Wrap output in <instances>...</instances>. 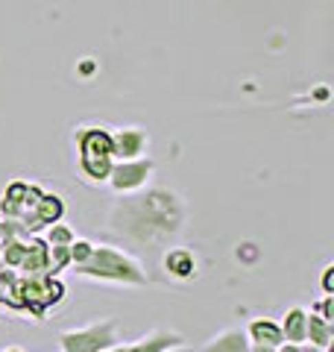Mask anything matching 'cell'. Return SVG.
<instances>
[{
  "mask_svg": "<svg viewBox=\"0 0 334 352\" xmlns=\"http://www.w3.org/2000/svg\"><path fill=\"white\" fill-rule=\"evenodd\" d=\"M120 340L118 323L106 317V320H94L80 329H65L59 335L62 352H103L109 346H115Z\"/></svg>",
  "mask_w": 334,
  "mask_h": 352,
  "instance_id": "5",
  "label": "cell"
},
{
  "mask_svg": "<svg viewBox=\"0 0 334 352\" xmlns=\"http://www.w3.org/2000/svg\"><path fill=\"white\" fill-rule=\"evenodd\" d=\"M305 323H308V311L299 305L285 314V320L278 326H282V335L287 344H305Z\"/></svg>",
  "mask_w": 334,
  "mask_h": 352,
  "instance_id": "14",
  "label": "cell"
},
{
  "mask_svg": "<svg viewBox=\"0 0 334 352\" xmlns=\"http://www.w3.org/2000/svg\"><path fill=\"white\" fill-rule=\"evenodd\" d=\"M111 159L115 162H129V159H144L150 150V135L141 126H124V129H111Z\"/></svg>",
  "mask_w": 334,
  "mask_h": 352,
  "instance_id": "8",
  "label": "cell"
},
{
  "mask_svg": "<svg viewBox=\"0 0 334 352\" xmlns=\"http://www.w3.org/2000/svg\"><path fill=\"white\" fill-rule=\"evenodd\" d=\"M314 311L320 314V317H326L329 323H334V294H326L322 300L314 305Z\"/></svg>",
  "mask_w": 334,
  "mask_h": 352,
  "instance_id": "17",
  "label": "cell"
},
{
  "mask_svg": "<svg viewBox=\"0 0 334 352\" xmlns=\"http://www.w3.org/2000/svg\"><path fill=\"white\" fill-rule=\"evenodd\" d=\"M103 352H124V344H115V346H109V349H103Z\"/></svg>",
  "mask_w": 334,
  "mask_h": 352,
  "instance_id": "24",
  "label": "cell"
},
{
  "mask_svg": "<svg viewBox=\"0 0 334 352\" xmlns=\"http://www.w3.org/2000/svg\"><path fill=\"white\" fill-rule=\"evenodd\" d=\"M3 352H21V349H3Z\"/></svg>",
  "mask_w": 334,
  "mask_h": 352,
  "instance_id": "25",
  "label": "cell"
},
{
  "mask_svg": "<svg viewBox=\"0 0 334 352\" xmlns=\"http://www.w3.org/2000/svg\"><path fill=\"white\" fill-rule=\"evenodd\" d=\"M76 276L85 279H97V282H111V285H129V288H138V285H147V270H144L141 258H135L132 252H126L124 247H109V244H94L91 256L82 264L71 267Z\"/></svg>",
  "mask_w": 334,
  "mask_h": 352,
  "instance_id": "2",
  "label": "cell"
},
{
  "mask_svg": "<svg viewBox=\"0 0 334 352\" xmlns=\"http://www.w3.org/2000/svg\"><path fill=\"white\" fill-rule=\"evenodd\" d=\"M188 206L170 188H144L124 194L109 212V229L126 244L164 247L176 241L185 229Z\"/></svg>",
  "mask_w": 334,
  "mask_h": 352,
  "instance_id": "1",
  "label": "cell"
},
{
  "mask_svg": "<svg viewBox=\"0 0 334 352\" xmlns=\"http://www.w3.org/2000/svg\"><path fill=\"white\" fill-rule=\"evenodd\" d=\"M74 238H76V235H74L71 226H65V223H50L44 244H47V247H71Z\"/></svg>",
  "mask_w": 334,
  "mask_h": 352,
  "instance_id": "15",
  "label": "cell"
},
{
  "mask_svg": "<svg viewBox=\"0 0 334 352\" xmlns=\"http://www.w3.org/2000/svg\"><path fill=\"white\" fill-rule=\"evenodd\" d=\"M15 232H21V229H15L12 223H6V220H0V247H3Z\"/></svg>",
  "mask_w": 334,
  "mask_h": 352,
  "instance_id": "18",
  "label": "cell"
},
{
  "mask_svg": "<svg viewBox=\"0 0 334 352\" xmlns=\"http://www.w3.org/2000/svg\"><path fill=\"white\" fill-rule=\"evenodd\" d=\"M91 250H94L91 241H85V238H74V244L68 247V252H71V267H76V264H82L88 256H91Z\"/></svg>",
  "mask_w": 334,
  "mask_h": 352,
  "instance_id": "16",
  "label": "cell"
},
{
  "mask_svg": "<svg viewBox=\"0 0 334 352\" xmlns=\"http://www.w3.org/2000/svg\"><path fill=\"white\" fill-rule=\"evenodd\" d=\"M182 335L173 332V329H153L150 335L138 338L135 344H124V352H164L170 346H179L182 344Z\"/></svg>",
  "mask_w": 334,
  "mask_h": 352,
  "instance_id": "10",
  "label": "cell"
},
{
  "mask_svg": "<svg viewBox=\"0 0 334 352\" xmlns=\"http://www.w3.org/2000/svg\"><path fill=\"white\" fill-rule=\"evenodd\" d=\"M203 352H252V344L243 329H223L208 340Z\"/></svg>",
  "mask_w": 334,
  "mask_h": 352,
  "instance_id": "12",
  "label": "cell"
},
{
  "mask_svg": "<svg viewBox=\"0 0 334 352\" xmlns=\"http://www.w3.org/2000/svg\"><path fill=\"white\" fill-rule=\"evenodd\" d=\"M18 296H21V311H32L41 317L50 305H56L65 296V285L50 276V273H18Z\"/></svg>",
  "mask_w": 334,
  "mask_h": 352,
  "instance_id": "4",
  "label": "cell"
},
{
  "mask_svg": "<svg viewBox=\"0 0 334 352\" xmlns=\"http://www.w3.org/2000/svg\"><path fill=\"white\" fill-rule=\"evenodd\" d=\"M164 352H194V349H188L185 344H179V346H170V349H164Z\"/></svg>",
  "mask_w": 334,
  "mask_h": 352,
  "instance_id": "23",
  "label": "cell"
},
{
  "mask_svg": "<svg viewBox=\"0 0 334 352\" xmlns=\"http://www.w3.org/2000/svg\"><path fill=\"white\" fill-rule=\"evenodd\" d=\"M153 170H155V164H153L150 156L129 159V162H111V170H109L106 182L118 194H135V191H144L150 185Z\"/></svg>",
  "mask_w": 334,
  "mask_h": 352,
  "instance_id": "6",
  "label": "cell"
},
{
  "mask_svg": "<svg viewBox=\"0 0 334 352\" xmlns=\"http://www.w3.org/2000/svg\"><path fill=\"white\" fill-rule=\"evenodd\" d=\"M278 352H302V344H287L285 340V344L278 346Z\"/></svg>",
  "mask_w": 334,
  "mask_h": 352,
  "instance_id": "20",
  "label": "cell"
},
{
  "mask_svg": "<svg viewBox=\"0 0 334 352\" xmlns=\"http://www.w3.org/2000/svg\"><path fill=\"white\" fill-rule=\"evenodd\" d=\"M162 264H164V270L170 279L188 282V279L197 276V256H194V250H188V247H170L164 252Z\"/></svg>",
  "mask_w": 334,
  "mask_h": 352,
  "instance_id": "9",
  "label": "cell"
},
{
  "mask_svg": "<svg viewBox=\"0 0 334 352\" xmlns=\"http://www.w3.org/2000/svg\"><path fill=\"white\" fill-rule=\"evenodd\" d=\"M322 291H326V294H334V264H329L326 273H322Z\"/></svg>",
  "mask_w": 334,
  "mask_h": 352,
  "instance_id": "19",
  "label": "cell"
},
{
  "mask_svg": "<svg viewBox=\"0 0 334 352\" xmlns=\"http://www.w3.org/2000/svg\"><path fill=\"white\" fill-rule=\"evenodd\" d=\"M44 191L38 188V185H30V182H12L9 188L3 191V197H0V212H3V220L6 223H21L30 212H32V206L38 203V197Z\"/></svg>",
  "mask_w": 334,
  "mask_h": 352,
  "instance_id": "7",
  "label": "cell"
},
{
  "mask_svg": "<svg viewBox=\"0 0 334 352\" xmlns=\"http://www.w3.org/2000/svg\"><path fill=\"white\" fill-rule=\"evenodd\" d=\"M243 332H247L249 344H255V346H282L285 344L282 326H278L276 320H270V317H258V320H252Z\"/></svg>",
  "mask_w": 334,
  "mask_h": 352,
  "instance_id": "11",
  "label": "cell"
},
{
  "mask_svg": "<svg viewBox=\"0 0 334 352\" xmlns=\"http://www.w3.org/2000/svg\"><path fill=\"white\" fill-rule=\"evenodd\" d=\"M331 340H334V323H329L326 317H320L317 311H311L308 323H305V344L320 346V349H331Z\"/></svg>",
  "mask_w": 334,
  "mask_h": 352,
  "instance_id": "13",
  "label": "cell"
},
{
  "mask_svg": "<svg viewBox=\"0 0 334 352\" xmlns=\"http://www.w3.org/2000/svg\"><path fill=\"white\" fill-rule=\"evenodd\" d=\"M302 352H331V349H320V346H311V344H302Z\"/></svg>",
  "mask_w": 334,
  "mask_h": 352,
  "instance_id": "22",
  "label": "cell"
},
{
  "mask_svg": "<svg viewBox=\"0 0 334 352\" xmlns=\"http://www.w3.org/2000/svg\"><path fill=\"white\" fill-rule=\"evenodd\" d=\"M74 144L80 153V170L88 182H106L111 170V141L106 126H80L74 129Z\"/></svg>",
  "mask_w": 334,
  "mask_h": 352,
  "instance_id": "3",
  "label": "cell"
},
{
  "mask_svg": "<svg viewBox=\"0 0 334 352\" xmlns=\"http://www.w3.org/2000/svg\"><path fill=\"white\" fill-rule=\"evenodd\" d=\"M252 352H278V346H255L252 344Z\"/></svg>",
  "mask_w": 334,
  "mask_h": 352,
  "instance_id": "21",
  "label": "cell"
}]
</instances>
